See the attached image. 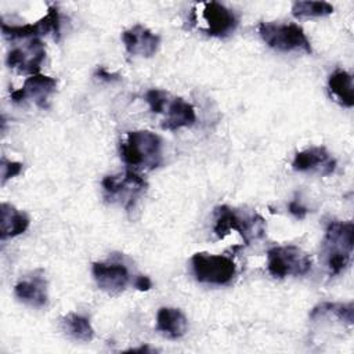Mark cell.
Returning a JSON list of instances; mask_svg holds the SVG:
<instances>
[{
    "mask_svg": "<svg viewBox=\"0 0 354 354\" xmlns=\"http://www.w3.org/2000/svg\"><path fill=\"white\" fill-rule=\"evenodd\" d=\"M232 230L238 231V234L243 238L245 245H249L252 239L261 238L266 232L264 220L261 216H243L227 205L217 206L214 209V234L217 238L223 239Z\"/></svg>",
    "mask_w": 354,
    "mask_h": 354,
    "instance_id": "3",
    "label": "cell"
},
{
    "mask_svg": "<svg viewBox=\"0 0 354 354\" xmlns=\"http://www.w3.org/2000/svg\"><path fill=\"white\" fill-rule=\"evenodd\" d=\"M14 295L17 299H19L22 303L30 306V307H44L47 304V282L41 271H36L32 274V277L26 279H21L15 288Z\"/></svg>",
    "mask_w": 354,
    "mask_h": 354,
    "instance_id": "15",
    "label": "cell"
},
{
    "mask_svg": "<svg viewBox=\"0 0 354 354\" xmlns=\"http://www.w3.org/2000/svg\"><path fill=\"white\" fill-rule=\"evenodd\" d=\"M163 113H166V118L162 122L163 130H178L181 127H191L196 120L195 108L181 97L169 98Z\"/></svg>",
    "mask_w": 354,
    "mask_h": 354,
    "instance_id": "16",
    "label": "cell"
},
{
    "mask_svg": "<svg viewBox=\"0 0 354 354\" xmlns=\"http://www.w3.org/2000/svg\"><path fill=\"white\" fill-rule=\"evenodd\" d=\"M333 6L326 1H295L292 14L296 18H319L333 12Z\"/></svg>",
    "mask_w": 354,
    "mask_h": 354,
    "instance_id": "22",
    "label": "cell"
},
{
    "mask_svg": "<svg viewBox=\"0 0 354 354\" xmlns=\"http://www.w3.org/2000/svg\"><path fill=\"white\" fill-rule=\"evenodd\" d=\"M162 138L149 130L129 131L126 140L120 142L119 152L122 160L133 169L153 170L163 162Z\"/></svg>",
    "mask_w": 354,
    "mask_h": 354,
    "instance_id": "1",
    "label": "cell"
},
{
    "mask_svg": "<svg viewBox=\"0 0 354 354\" xmlns=\"http://www.w3.org/2000/svg\"><path fill=\"white\" fill-rule=\"evenodd\" d=\"M326 315H333L339 321L351 326L354 322V306H353V303L324 301L311 310L310 319H318V318H322Z\"/></svg>",
    "mask_w": 354,
    "mask_h": 354,
    "instance_id": "21",
    "label": "cell"
},
{
    "mask_svg": "<svg viewBox=\"0 0 354 354\" xmlns=\"http://www.w3.org/2000/svg\"><path fill=\"white\" fill-rule=\"evenodd\" d=\"M137 351H140V353H145V351H152L148 346H142V347H138V348H130V350H127V353H137Z\"/></svg>",
    "mask_w": 354,
    "mask_h": 354,
    "instance_id": "28",
    "label": "cell"
},
{
    "mask_svg": "<svg viewBox=\"0 0 354 354\" xmlns=\"http://www.w3.org/2000/svg\"><path fill=\"white\" fill-rule=\"evenodd\" d=\"M311 259L299 246H274L267 252V270L274 278L299 277L311 270Z\"/></svg>",
    "mask_w": 354,
    "mask_h": 354,
    "instance_id": "6",
    "label": "cell"
},
{
    "mask_svg": "<svg viewBox=\"0 0 354 354\" xmlns=\"http://www.w3.org/2000/svg\"><path fill=\"white\" fill-rule=\"evenodd\" d=\"M62 330L77 342H91L94 337V329L87 317L69 313L61 318Z\"/></svg>",
    "mask_w": 354,
    "mask_h": 354,
    "instance_id": "20",
    "label": "cell"
},
{
    "mask_svg": "<svg viewBox=\"0 0 354 354\" xmlns=\"http://www.w3.org/2000/svg\"><path fill=\"white\" fill-rule=\"evenodd\" d=\"M292 167L301 173H317L329 176L336 169V159L326 151L325 147H311L295 155Z\"/></svg>",
    "mask_w": 354,
    "mask_h": 354,
    "instance_id": "13",
    "label": "cell"
},
{
    "mask_svg": "<svg viewBox=\"0 0 354 354\" xmlns=\"http://www.w3.org/2000/svg\"><path fill=\"white\" fill-rule=\"evenodd\" d=\"M95 77H98L100 80H104V82H116V80H120V75H119V73L109 72V71H106L104 66H98V68H97V71H95Z\"/></svg>",
    "mask_w": 354,
    "mask_h": 354,
    "instance_id": "26",
    "label": "cell"
},
{
    "mask_svg": "<svg viewBox=\"0 0 354 354\" xmlns=\"http://www.w3.org/2000/svg\"><path fill=\"white\" fill-rule=\"evenodd\" d=\"M1 32L6 39L15 40V39H25L36 36L47 35L53 32L54 39H59L61 32V22H59V12L55 6H50L47 10V14L40 18L35 24H26V25H7L6 22H1Z\"/></svg>",
    "mask_w": 354,
    "mask_h": 354,
    "instance_id": "8",
    "label": "cell"
},
{
    "mask_svg": "<svg viewBox=\"0 0 354 354\" xmlns=\"http://www.w3.org/2000/svg\"><path fill=\"white\" fill-rule=\"evenodd\" d=\"M57 80L47 75H30L24 86L18 90L11 91V100L15 104L24 102L26 100L33 101L39 108L48 106V97L55 91Z\"/></svg>",
    "mask_w": 354,
    "mask_h": 354,
    "instance_id": "10",
    "label": "cell"
},
{
    "mask_svg": "<svg viewBox=\"0 0 354 354\" xmlns=\"http://www.w3.org/2000/svg\"><path fill=\"white\" fill-rule=\"evenodd\" d=\"M104 198L111 203H118L126 210H131L147 191V181L134 170L123 174L105 176L101 181Z\"/></svg>",
    "mask_w": 354,
    "mask_h": 354,
    "instance_id": "4",
    "label": "cell"
},
{
    "mask_svg": "<svg viewBox=\"0 0 354 354\" xmlns=\"http://www.w3.org/2000/svg\"><path fill=\"white\" fill-rule=\"evenodd\" d=\"M354 246V224L333 220L328 224L322 241V257L330 277L339 275L351 261Z\"/></svg>",
    "mask_w": 354,
    "mask_h": 354,
    "instance_id": "2",
    "label": "cell"
},
{
    "mask_svg": "<svg viewBox=\"0 0 354 354\" xmlns=\"http://www.w3.org/2000/svg\"><path fill=\"white\" fill-rule=\"evenodd\" d=\"M191 266L195 279L209 285H227L236 274L235 263L224 254L199 252L191 257Z\"/></svg>",
    "mask_w": 354,
    "mask_h": 354,
    "instance_id": "7",
    "label": "cell"
},
{
    "mask_svg": "<svg viewBox=\"0 0 354 354\" xmlns=\"http://www.w3.org/2000/svg\"><path fill=\"white\" fill-rule=\"evenodd\" d=\"M288 209H289V212H290L296 218H299V220H303V218L307 216V213H308L307 207L303 206L299 201H292V202L289 203Z\"/></svg>",
    "mask_w": 354,
    "mask_h": 354,
    "instance_id": "25",
    "label": "cell"
},
{
    "mask_svg": "<svg viewBox=\"0 0 354 354\" xmlns=\"http://www.w3.org/2000/svg\"><path fill=\"white\" fill-rule=\"evenodd\" d=\"M156 329L169 339H178L185 335L188 319L178 308L160 307L156 314Z\"/></svg>",
    "mask_w": 354,
    "mask_h": 354,
    "instance_id": "17",
    "label": "cell"
},
{
    "mask_svg": "<svg viewBox=\"0 0 354 354\" xmlns=\"http://www.w3.org/2000/svg\"><path fill=\"white\" fill-rule=\"evenodd\" d=\"M22 163L21 162H14L8 160L7 158H1L0 162V169H1V184H6L7 180L18 176L22 171Z\"/></svg>",
    "mask_w": 354,
    "mask_h": 354,
    "instance_id": "24",
    "label": "cell"
},
{
    "mask_svg": "<svg viewBox=\"0 0 354 354\" xmlns=\"http://www.w3.org/2000/svg\"><path fill=\"white\" fill-rule=\"evenodd\" d=\"M169 98L170 94L159 88H151L145 93V101L149 105L151 112L153 113H163Z\"/></svg>",
    "mask_w": 354,
    "mask_h": 354,
    "instance_id": "23",
    "label": "cell"
},
{
    "mask_svg": "<svg viewBox=\"0 0 354 354\" xmlns=\"http://www.w3.org/2000/svg\"><path fill=\"white\" fill-rule=\"evenodd\" d=\"M46 58V47L37 37L30 39L24 47H15L7 54V65L22 73L36 75Z\"/></svg>",
    "mask_w": 354,
    "mask_h": 354,
    "instance_id": "11",
    "label": "cell"
},
{
    "mask_svg": "<svg viewBox=\"0 0 354 354\" xmlns=\"http://www.w3.org/2000/svg\"><path fill=\"white\" fill-rule=\"evenodd\" d=\"M202 17L207 25L205 32L209 36L225 37L231 35L238 26V18L235 12L217 1L203 3Z\"/></svg>",
    "mask_w": 354,
    "mask_h": 354,
    "instance_id": "12",
    "label": "cell"
},
{
    "mask_svg": "<svg viewBox=\"0 0 354 354\" xmlns=\"http://www.w3.org/2000/svg\"><path fill=\"white\" fill-rule=\"evenodd\" d=\"M133 285H134L136 289H138L141 292H145V290H149L152 288V281L147 275H137V277H134Z\"/></svg>",
    "mask_w": 354,
    "mask_h": 354,
    "instance_id": "27",
    "label": "cell"
},
{
    "mask_svg": "<svg viewBox=\"0 0 354 354\" xmlns=\"http://www.w3.org/2000/svg\"><path fill=\"white\" fill-rule=\"evenodd\" d=\"M122 40L130 55H140L145 58L152 57L160 44V37L140 24L124 30L122 33Z\"/></svg>",
    "mask_w": 354,
    "mask_h": 354,
    "instance_id": "14",
    "label": "cell"
},
{
    "mask_svg": "<svg viewBox=\"0 0 354 354\" xmlns=\"http://www.w3.org/2000/svg\"><path fill=\"white\" fill-rule=\"evenodd\" d=\"M91 272L98 288L108 295L123 292L130 282V272L123 263L97 261L93 263Z\"/></svg>",
    "mask_w": 354,
    "mask_h": 354,
    "instance_id": "9",
    "label": "cell"
},
{
    "mask_svg": "<svg viewBox=\"0 0 354 354\" xmlns=\"http://www.w3.org/2000/svg\"><path fill=\"white\" fill-rule=\"evenodd\" d=\"M328 88L340 105L346 108H351L354 105L353 77L348 72L342 69L335 71L328 79Z\"/></svg>",
    "mask_w": 354,
    "mask_h": 354,
    "instance_id": "19",
    "label": "cell"
},
{
    "mask_svg": "<svg viewBox=\"0 0 354 354\" xmlns=\"http://www.w3.org/2000/svg\"><path fill=\"white\" fill-rule=\"evenodd\" d=\"M259 35L263 41L281 53L303 51L311 54V43L306 36L301 26L296 24H275V22H261L257 26Z\"/></svg>",
    "mask_w": 354,
    "mask_h": 354,
    "instance_id": "5",
    "label": "cell"
},
{
    "mask_svg": "<svg viewBox=\"0 0 354 354\" xmlns=\"http://www.w3.org/2000/svg\"><path fill=\"white\" fill-rule=\"evenodd\" d=\"M29 217L10 203L0 205V238L1 241L24 234L29 227Z\"/></svg>",
    "mask_w": 354,
    "mask_h": 354,
    "instance_id": "18",
    "label": "cell"
}]
</instances>
